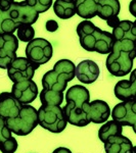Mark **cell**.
<instances>
[{"label":"cell","instance_id":"cell-33","mask_svg":"<svg viewBox=\"0 0 136 153\" xmlns=\"http://www.w3.org/2000/svg\"><path fill=\"white\" fill-rule=\"evenodd\" d=\"M119 22H120V19L119 18H116V19H110V21H108V26L111 27V28H114V27L117 25Z\"/></svg>","mask_w":136,"mask_h":153},{"label":"cell","instance_id":"cell-23","mask_svg":"<svg viewBox=\"0 0 136 153\" xmlns=\"http://www.w3.org/2000/svg\"><path fill=\"white\" fill-rule=\"evenodd\" d=\"M64 92H54V91L43 90L39 93V98L42 105H58L61 106L64 101Z\"/></svg>","mask_w":136,"mask_h":153},{"label":"cell","instance_id":"cell-11","mask_svg":"<svg viewBox=\"0 0 136 153\" xmlns=\"http://www.w3.org/2000/svg\"><path fill=\"white\" fill-rule=\"evenodd\" d=\"M11 94L21 104H31L38 96V87L33 80L22 81L13 83L11 87Z\"/></svg>","mask_w":136,"mask_h":153},{"label":"cell","instance_id":"cell-25","mask_svg":"<svg viewBox=\"0 0 136 153\" xmlns=\"http://www.w3.org/2000/svg\"><path fill=\"white\" fill-rule=\"evenodd\" d=\"M19 26L10 19L8 11L3 12L0 10V35L1 34H13Z\"/></svg>","mask_w":136,"mask_h":153},{"label":"cell","instance_id":"cell-28","mask_svg":"<svg viewBox=\"0 0 136 153\" xmlns=\"http://www.w3.org/2000/svg\"><path fill=\"white\" fill-rule=\"evenodd\" d=\"M18 141L14 137L8 138L3 143L0 144V151L2 153H14L18 150Z\"/></svg>","mask_w":136,"mask_h":153},{"label":"cell","instance_id":"cell-5","mask_svg":"<svg viewBox=\"0 0 136 153\" xmlns=\"http://www.w3.org/2000/svg\"><path fill=\"white\" fill-rule=\"evenodd\" d=\"M135 57L136 50L127 51L112 48L105 60V66L113 76H125L132 71Z\"/></svg>","mask_w":136,"mask_h":153},{"label":"cell","instance_id":"cell-18","mask_svg":"<svg viewBox=\"0 0 136 153\" xmlns=\"http://www.w3.org/2000/svg\"><path fill=\"white\" fill-rule=\"evenodd\" d=\"M113 41L136 42V24L132 21H120L113 28Z\"/></svg>","mask_w":136,"mask_h":153},{"label":"cell","instance_id":"cell-1","mask_svg":"<svg viewBox=\"0 0 136 153\" xmlns=\"http://www.w3.org/2000/svg\"><path fill=\"white\" fill-rule=\"evenodd\" d=\"M77 34L80 45L89 52L108 54L112 51V34L100 30L88 19L79 23L77 26Z\"/></svg>","mask_w":136,"mask_h":153},{"label":"cell","instance_id":"cell-29","mask_svg":"<svg viewBox=\"0 0 136 153\" xmlns=\"http://www.w3.org/2000/svg\"><path fill=\"white\" fill-rule=\"evenodd\" d=\"M11 136H12V133L8 130V128L6 127L5 120L0 117V144L3 143L5 140L8 139V138H10Z\"/></svg>","mask_w":136,"mask_h":153},{"label":"cell","instance_id":"cell-24","mask_svg":"<svg viewBox=\"0 0 136 153\" xmlns=\"http://www.w3.org/2000/svg\"><path fill=\"white\" fill-rule=\"evenodd\" d=\"M75 68L76 65L73 61L70 59H61L54 63L53 71L64 74L65 76L70 79V81H73L75 78Z\"/></svg>","mask_w":136,"mask_h":153},{"label":"cell","instance_id":"cell-15","mask_svg":"<svg viewBox=\"0 0 136 153\" xmlns=\"http://www.w3.org/2000/svg\"><path fill=\"white\" fill-rule=\"evenodd\" d=\"M22 106L10 92L0 93V117L4 120L18 117Z\"/></svg>","mask_w":136,"mask_h":153},{"label":"cell","instance_id":"cell-30","mask_svg":"<svg viewBox=\"0 0 136 153\" xmlns=\"http://www.w3.org/2000/svg\"><path fill=\"white\" fill-rule=\"evenodd\" d=\"M13 2L14 0H0V10L3 12L8 11Z\"/></svg>","mask_w":136,"mask_h":153},{"label":"cell","instance_id":"cell-22","mask_svg":"<svg viewBox=\"0 0 136 153\" xmlns=\"http://www.w3.org/2000/svg\"><path fill=\"white\" fill-rule=\"evenodd\" d=\"M123 127L115 120H107L98 130V138L102 143H105L108 138L114 136L122 135Z\"/></svg>","mask_w":136,"mask_h":153},{"label":"cell","instance_id":"cell-27","mask_svg":"<svg viewBox=\"0 0 136 153\" xmlns=\"http://www.w3.org/2000/svg\"><path fill=\"white\" fill-rule=\"evenodd\" d=\"M25 1L38 13L47 11L53 3V0H25Z\"/></svg>","mask_w":136,"mask_h":153},{"label":"cell","instance_id":"cell-17","mask_svg":"<svg viewBox=\"0 0 136 153\" xmlns=\"http://www.w3.org/2000/svg\"><path fill=\"white\" fill-rule=\"evenodd\" d=\"M105 153H135L134 145L123 135L111 137L103 143Z\"/></svg>","mask_w":136,"mask_h":153},{"label":"cell","instance_id":"cell-13","mask_svg":"<svg viewBox=\"0 0 136 153\" xmlns=\"http://www.w3.org/2000/svg\"><path fill=\"white\" fill-rule=\"evenodd\" d=\"M99 66L93 60H82L75 68V76L83 84L94 83L99 76Z\"/></svg>","mask_w":136,"mask_h":153},{"label":"cell","instance_id":"cell-9","mask_svg":"<svg viewBox=\"0 0 136 153\" xmlns=\"http://www.w3.org/2000/svg\"><path fill=\"white\" fill-rule=\"evenodd\" d=\"M10 19L19 27L21 25H33L38 21L39 13L26 1H14L8 10Z\"/></svg>","mask_w":136,"mask_h":153},{"label":"cell","instance_id":"cell-8","mask_svg":"<svg viewBox=\"0 0 136 153\" xmlns=\"http://www.w3.org/2000/svg\"><path fill=\"white\" fill-rule=\"evenodd\" d=\"M113 120L117 122L122 127L128 126L133 130L136 129V99L122 101L115 105L111 110Z\"/></svg>","mask_w":136,"mask_h":153},{"label":"cell","instance_id":"cell-32","mask_svg":"<svg viewBox=\"0 0 136 153\" xmlns=\"http://www.w3.org/2000/svg\"><path fill=\"white\" fill-rule=\"evenodd\" d=\"M52 153H72V151L69 148L58 147V148H56V149H54V151Z\"/></svg>","mask_w":136,"mask_h":153},{"label":"cell","instance_id":"cell-20","mask_svg":"<svg viewBox=\"0 0 136 153\" xmlns=\"http://www.w3.org/2000/svg\"><path fill=\"white\" fill-rule=\"evenodd\" d=\"M98 0H75L76 13L80 18L90 19L96 16Z\"/></svg>","mask_w":136,"mask_h":153},{"label":"cell","instance_id":"cell-6","mask_svg":"<svg viewBox=\"0 0 136 153\" xmlns=\"http://www.w3.org/2000/svg\"><path fill=\"white\" fill-rule=\"evenodd\" d=\"M52 45L44 38H34L26 47V57L39 66L47 63L52 57Z\"/></svg>","mask_w":136,"mask_h":153},{"label":"cell","instance_id":"cell-21","mask_svg":"<svg viewBox=\"0 0 136 153\" xmlns=\"http://www.w3.org/2000/svg\"><path fill=\"white\" fill-rule=\"evenodd\" d=\"M52 7L54 13L61 19H69L76 14L75 0H55Z\"/></svg>","mask_w":136,"mask_h":153},{"label":"cell","instance_id":"cell-2","mask_svg":"<svg viewBox=\"0 0 136 153\" xmlns=\"http://www.w3.org/2000/svg\"><path fill=\"white\" fill-rule=\"evenodd\" d=\"M67 104L61 109L69 124L76 127H86L90 120L83 110V105L90 102V93L82 85H74L66 93Z\"/></svg>","mask_w":136,"mask_h":153},{"label":"cell","instance_id":"cell-16","mask_svg":"<svg viewBox=\"0 0 136 153\" xmlns=\"http://www.w3.org/2000/svg\"><path fill=\"white\" fill-rule=\"evenodd\" d=\"M136 70L131 71L129 80H121L116 84L114 88L115 96L121 101H128L135 99L136 95Z\"/></svg>","mask_w":136,"mask_h":153},{"label":"cell","instance_id":"cell-19","mask_svg":"<svg viewBox=\"0 0 136 153\" xmlns=\"http://www.w3.org/2000/svg\"><path fill=\"white\" fill-rule=\"evenodd\" d=\"M120 9L121 4L119 0H98L96 16L108 22L118 18Z\"/></svg>","mask_w":136,"mask_h":153},{"label":"cell","instance_id":"cell-14","mask_svg":"<svg viewBox=\"0 0 136 153\" xmlns=\"http://www.w3.org/2000/svg\"><path fill=\"white\" fill-rule=\"evenodd\" d=\"M69 82L71 81L68 76L58 71H54L53 70L46 71L42 78L43 89L54 92H65Z\"/></svg>","mask_w":136,"mask_h":153},{"label":"cell","instance_id":"cell-26","mask_svg":"<svg viewBox=\"0 0 136 153\" xmlns=\"http://www.w3.org/2000/svg\"><path fill=\"white\" fill-rule=\"evenodd\" d=\"M16 33H18V39L22 42H29L32 41L35 38V30L31 25H21L18 29H16Z\"/></svg>","mask_w":136,"mask_h":153},{"label":"cell","instance_id":"cell-3","mask_svg":"<svg viewBox=\"0 0 136 153\" xmlns=\"http://www.w3.org/2000/svg\"><path fill=\"white\" fill-rule=\"evenodd\" d=\"M6 127L11 133L16 136H27L38 126L37 109L34 106L23 105L16 117L5 120Z\"/></svg>","mask_w":136,"mask_h":153},{"label":"cell","instance_id":"cell-4","mask_svg":"<svg viewBox=\"0 0 136 153\" xmlns=\"http://www.w3.org/2000/svg\"><path fill=\"white\" fill-rule=\"evenodd\" d=\"M38 125L54 134H59L66 129L67 122L61 106L41 105L37 110Z\"/></svg>","mask_w":136,"mask_h":153},{"label":"cell","instance_id":"cell-10","mask_svg":"<svg viewBox=\"0 0 136 153\" xmlns=\"http://www.w3.org/2000/svg\"><path fill=\"white\" fill-rule=\"evenodd\" d=\"M19 48V39L13 34L0 35V68L6 70L13 59H16Z\"/></svg>","mask_w":136,"mask_h":153},{"label":"cell","instance_id":"cell-7","mask_svg":"<svg viewBox=\"0 0 136 153\" xmlns=\"http://www.w3.org/2000/svg\"><path fill=\"white\" fill-rule=\"evenodd\" d=\"M39 68V65L33 63L27 57H16L8 65L7 76L12 83H18L22 81L32 80L35 71Z\"/></svg>","mask_w":136,"mask_h":153},{"label":"cell","instance_id":"cell-31","mask_svg":"<svg viewBox=\"0 0 136 153\" xmlns=\"http://www.w3.org/2000/svg\"><path fill=\"white\" fill-rule=\"evenodd\" d=\"M46 30L48 32H55L56 30L58 29V22L53 21V19H49V21L46 22Z\"/></svg>","mask_w":136,"mask_h":153},{"label":"cell","instance_id":"cell-12","mask_svg":"<svg viewBox=\"0 0 136 153\" xmlns=\"http://www.w3.org/2000/svg\"><path fill=\"white\" fill-rule=\"evenodd\" d=\"M84 112L87 114L90 123L103 124L111 117V108L105 101L96 99L83 105Z\"/></svg>","mask_w":136,"mask_h":153}]
</instances>
